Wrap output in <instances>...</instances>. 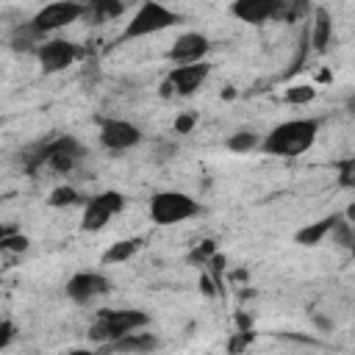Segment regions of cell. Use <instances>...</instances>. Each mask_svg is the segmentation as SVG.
I'll return each mask as SVG.
<instances>
[{
	"instance_id": "cell-29",
	"label": "cell",
	"mask_w": 355,
	"mask_h": 355,
	"mask_svg": "<svg viewBox=\"0 0 355 355\" xmlns=\"http://www.w3.org/2000/svg\"><path fill=\"white\" fill-rule=\"evenodd\" d=\"M347 111L355 116V94H349V97H347Z\"/></svg>"
},
{
	"instance_id": "cell-4",
	"label": "cell",
	"mask_w": 355,
	"mask_h": 355,
	"mask_svg": "<svg viewBox=\"0 0 355 355\" xmlns=\"http://www.w3.org/2000/svg\"><path fill=\"white\" fill-rule=\"evenodd\" d=\"M175 22H180V17L175 11H169L161 3H141L136 8V14L130 17V22L122 31V39H139V36H150L158 31L172 28Z\"/></svg>"
},
{
	"instance_id": "cell-2",
	"label": "cell",
	"mask_w": 355,
	"mask_h": 355,
	"mask_svg": "<svg viewBox=\"0 0 355 355\" xmlns=\"http://www.w3.org/2000/svg\"><path fill=\"white\" fill-rule=\"evenodd\" d=\"M150 324V316L136 308H116V311H100L94 324L89 327V338L100 344H111L122 336H130L136 330H144Z\"/></svg>"
},
{
	"instance_id": "cell-8",
	"label": "cell",
	"mask_w": 355,
	"mask_h": 355,
	"mask_svg": "<svg viewBox=\"0 0 355 355\" xmlns=\"http://www.w3.org/2000/svg\"><path fill=\"white\" fill-rule=\"evenodd\" d=\"M80 17H86V6L83 3H47L44 8H39L33 14V25L42 31V33H53L58 28H67L72 22H78Z\"/></svg>"
},
{
	"instance_id": "cell-16",
	"label": "cell",
	"mask_w": 355,
	"mask_h": 355,
	"mask_svg": "<svg viewBox=\"0 0 355 355\" xmlns=\"http://www.w3.org/2000/svg\"><path fill=\"white\" fill-rule=\"evenodd\" d=\"M338 219H341V214H333V216H324L319 222H311V225H305V227H300L294 233V241L302 244V247H316V244H322L333 233V227H336Z\"/></svg>"
},
{
	"instance_id": "cell-9",
	"label": "cell",
	"mask_w": 355,
	"mask_h": 355,
	"mask_svg": "<svg viewBox=\"0 0 355 355\" xmlns=\"http://www.w3.org/2000/svg\"><path fill=\"white\" fill-rule=\"evenodd\" d=\"M111 291V280L100 272H75L67 280V297L78 305H92Z\"/></svg>"
},
{
	"instance_id": "cell-19",
	"label": "cell",
	"mask_w": 355,
	"mask_h": 355,
	"mask_svg": "<svg viewBox=\"0 0 355 355\" xmlns=\"http://www.w3.org/2000/svg\"><path fill=\"white\" fill-rule=\"evenodd\" d=\"M125 14V3H114V0H97V3H89L86 6V17H92L94 22H105V19H114Z\"/></svg>"
},
{
	"instance_id": "cell-27",
	"label": "cell",
	"mask_w": 355,
	"mask_h": 355,
	"mask_svg": "<svg viewBox=\"0 0 355 355\" xmlns=\"http://www.w3.org/2000/svg\"><path fill=\"white\" fill-rule=\"evenodd\" d=\"M194 122H197L194 114H180V116L175 119V133H189V130L194 128Z\"/></svg>"
},
{
	"instance_id": "cell-26",
	"label": "cell",
	"mask_w": 355,
	"mask_h": 355,
	"mask_svg": "<svg viewBox=\"0 0 355 355\" xmlns=\"http://www.w3.org/2000/svg\"><path fill=\"white\" fill-rule=\"evenodd\" d=\"M14 336H17L14 322H11V319H3V322H0V349H8L11 341H14Z\"/></svg>"
},
{
	"instance_id": "cell-3",
	"label": "cell",
	"mask_w": 355,
	"mask_h": 355,
	"mask_svg": "<svg viewBox=\"0 0 355 355\" xmlns=\"http://www.w3.org/2000/svg\"><path fill=\"white\" fill-rule=\"evenodd\" d=\"M200 214V202L183 191H158L150 200V219L161 227L186 222Z\"/></svg>"
},
{
	"instance_id": "cell-25",
	"label": "cell",
	"mask_w": 355,
	"mask_h": 355,
	"mask_svg": "<svg viewBox=\"0 0 355 355\" xmlns=\"http://www.w3.org/2000/svg\"><path fill=\"white\" fill-rule=\"evenodd\" d=\"M333 239H336L338 244H344V247H352V244H355V230L349 227V222L338 219L336 227H333Z\"/></svg>"
},
{
	"instance_id": "cell-21",
	"label": "cell",
	"mask_w": 355,
	"mask_h": 355,
	"mask_svg": "<svg viewBox=\"0 0 355 355\" xmlns=\"http://www.w3.org/2000/svg\"><path fill=\"white\" fill-rule=\"evenodd\" d=\"M47 202H50L53 208H67V205H78V202H80V194H78L75 186H58V189L50 191Z\"/></svg>"
},
{
	"instance_id": "cell-11",
	"label": "cell",
	"mask_w": 355,
	"mask_h": 355,
	"mask_svg": "<svg viewBox=\"0 0 355 355\" xmlns=\"http://www.w3.org/2000/svg\"><path fill=\"white\" fill-rule=\"evenodd\" d=\"M283 0H236L230 6V14L239 17L241 22L250 25H261V22H272V19H283Z\"/></svg>"
},
{
	"instance_id": "cell-6",
	"label": "cell",
	"mask_w": 355,
	"mask_h": 355,
	"mask_svg": "<svg viewBox=\"0 0 355 355\" xmlns=\"http://www.w3.org/2000/svg\"><path fill=\"white\" fill-rule=\"evenodd\" d=\"M122 208H125V194H119V191H100V194H94V197L86 200L80 227H83L86 233H97V230H103Z\"/></svg>"
},
{
	"instance_id": "cell-30",
	"label": "cell",
	"mask_w": 355,
	"mask_h": 355,
	"mask_svg": "<svg viewBox=\"0 0 355 355\" xmlns=\"http://www.w3.org/2000/svg\"><path fill=\"white\" fill-rule=\"evenodd\" d=\"M67 355H97V352H92V349H69Z\"/></svg>"
},
{
	"instance_id": "cell-7",
	"label": "cell",
	"mask_w": 355,
	"mask_h": 355,
	"mask_svg": "<svg viewBox=\"0 0 355 355\" xmlns=\"http://www.w3.org/2000/svg\"><path fill=\"white\" fill-rule=\"evenodd\" d=\"M211 75V64H189V67H172L169 75L161 83L164 97H189L194 94Z\"/></svg>"
},
{
	"instance_id": "cell-10",
	"label": "cell",
	"mask_w": 355,
	"mask_h": 355,
	"mask_svg": "<svg viewBox=\"0 0 355 355\" xmlns=\"http://www.w3.org/2000/svg\"><path fill=\"white\" fill-rule=\"evenodd\" d=\"M78 55H80V47H78L75 42H69V39H47V42L39 47V53H36L39 67H42V72H47V75L72 67V64L78 61Z\"/></svg>"
},
{
	"instance_id": "cell-14",
	"label": "cell",
	"mask_w": 355,
	"mask_h": 355,
	"mask_svg": "<svg viewBox=\"0 0 355 355\" xmlns=\"http://www.w3.org/2000/svg\"><path fill=\"white\" fill-rule=\"evenodd\" d=\"M105 347H108V352H114V355H147V352H153V349L158 347V338H155L153 333L136 330V333L122 336V338H116V341H111V344H105Z\"/></svg>"
},
{
	"instance_id": "cell-1",
	"label": "cell",
	"mask_w": 355,
	"mask_h": 355,
	"mask_svg": "<svg viewBox=\"0 0 355 355\" xmlns=\"http://www.w3.org/2000/svg\"><path fill=\"white\" fill-rule=\"evenodd\" d=\"M316 133H319V119H288V122L275 125L261 139V150L269 155L294 158L311 150V144L316 141Z\"/></svg>"
},
{
	"instance_id": "cell-23",
	"label": "cell",
	"mask_w": 355,
	"mask_h": 355,
	"mask_svg": "<svg viewBox=\"0 0 355 355\" xmlns=\"http://www.w3.org/2000/svg\"><path fill=\"white\" fill-rule=\"evenodd\" d=\"M0 247L3 250H14V252H25L28 250V239L25 236H14V230L6 227L3 236H0Z\"/></svg>"
},
{
	"instance_id": "cell-13",
	"label": "cell",
	"mask_w": 355,
	"mask_h": 355,
	"mask_svg": "<svg viewBox=\"0 0 355 355\" xmlns=\"http://www.w3.org/2000/svg\"><path fill=\"white\" fill-rule=\"evenodd\" d=\"M139 141H141V130H139L136 125L125 122V119H105V122L100 125V144H103L105 150L119 153V150L136 147Z\"/></svg>"
},
{
	"instance_id": "cell-20",
	"label": "cell",
	"mask_w": 355,
	"mask_h": 355,
	"mask_svg": "<svg viewBox=\"0 0 355 355\" xmlns=\"http://www.w3.org/2000/svg\"><path fill=\"white\" fill-rule=\"evenodd\" d=\"M255 147H261V136L252 130H236L227 139V150H233V153H250Z\"/></svg>"
},
{
	"instance_id": "cell-5",
	"label": "cell",
	"mask_w": 355,
	"mask_h": 355,
	"mask_svg": "<svg viewBox=\"0 0 355 355\" xmlns=\"http://www.w3.org/2000/svg\"><path fill=\"white\" fill-rule=\"evenodd\" d=\"M86 158L83 144L75 136H53L44 139V166L61 175H69Z\"/></svg>"
},
{
	"instance_id": "cell-28",
	"label": "cell",
	"mask_w": 355,
	"mask_h": 355,
	"mask_svg": "<svg viewBox=\"0 0 355 355\" xmlns=\"http://www.w3.org/2000/svg\"><path fill=\"white\" fill-rule=\"evenodd\" d=\"M211 252H214V244H211V241H205L202 247H197V250L191 252V261H194V263H197V261L202 263V261H205V258H208Z\"/></svg>"
},
{
	"instance_id": "cell-22",
	"label": "cell",
	"mask_w": 355,
	"mask_h": 355,
	"mask_svg": "<svg viewBox=\"0 0 355 355\" xmlns=\"http://www.w3.org/2000/svg\"><path fill=\"white\" fill-rule=\"evenodd\" d=\"M336 172H338V183H341L344 189H352V186H355V155L338 161V164H336Z\"/></svg>"
},
{
	"instance_id": "cell-15",
	"label": "cell",
	"mask_w": 355,
	"mask_h": 355,
	"mask_svg": "<svg viewBox=\"0 0 355 355\" xmlns=\"http://www.w3.org/2000/svg\"><path fill=\"white\" fill-rule=\"evenodd\" d=\"M44 36H47V33H42V31L33 25V19H28V22H19V25L11 31L8 44H11V50H17V53H39V47L47 42Z\"/></svg>"
},
{
	"instance_id": "cell-12",
	"label": "cell",
	"mask_w": 355,
	"mask_h": 355,
	"mask_svg": "<svg viewBox=\"0 0 355 355\" xmlns=\"http://www.w3.org/2000/svg\"><path fill=\"white\" fill-rule=\"evenodd\" d=\"M208 50H211V42L202 33H183V36H178L172 42L166 58L175 67H189V64H202Z\"/></svg>"
},
{
	"instance_id": "cell-31",
	"label": "cell",
	"mask_w": 355,
	"mask_h": 355,
	"mask_svg": "<svg viewBox=\"0 0 355 355\" xmlns=\"http://www.w3.org/2000/svg\"><path fill=\"white\" fill-rule=\"evenodd\" d=\"M349 250H352V258H355V244H352V247H349Z\"/></svg>"
},
{
	"instance_id": "cell-17",
	"label": "cell",
	"mask_w": 355,
	"mask_h": 355,
	"mask_svg": "<svg viewBox=\"0 0 355 355\" xmlns=\"http://www.w3.org/2000/svg\"><path fill=\"white\" fill-rule=\"evenodd\" d=\"M141 244H144V239H119V241H114L105 252H103V263L108 266V263H122V261H128V258H133L139 250H141Z\"/></svg>"
},
{
	"instance_id": "cell-18",
	"label": "cell",
	"mask_w": 355,
	"mask_h": 355,
	"mask_svg": "<svg viewBox=\"0 0 355 355\" xmlns=\"http://www.w3.org/2000/svg\"><path fill=\"white\" fill-rule=\"evenodd\" d=\"M330 36H333L330 17H327V11H324V8H319V11H316V17H313V36H311L313 50H316V53H322V50L330 44Z\"/></svg>"
},
{
	"instance_id": "cell-24",
	"label": "cell",
	"mask_w": 355,
	"mask_h": 355,
	"mask_svg": "<svg viewBox=\"0 0 355 355\" xmlns=\"http://www.w3.org/2000/svg\"><path fill=\"white\" fill-rule=\"evenodd\" d=\"M313 94H316V89H313V86H291V89L286 92V103L302 105V103H311V100H313Z\"/></svg>"
}]
</instances>
